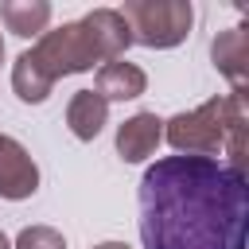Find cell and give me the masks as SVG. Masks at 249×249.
<instances>
[{
	"label": "cell",
	"instance_id": "obj_14",
	"mask_svg": "<svg viewBox=\"0 0 249 249\" xmlns=\"http://www.w3.org/2000/svg\"><path fill=\"white\" fill-rule=\"evenodd\" d=\"M0 62H4V39H0Z\"/></svg>",
	"mask_w": 249,
	"mask_h": 249
},
{
	"label": "cell",
	"instance_id": "obj_11",
	"mask_svg": "<svg viewBox=\"0 0 249 249\" xmlns=\"http://www.w3.org/2000/svg\"><path fill=\"white\" fill-rule=\"evenodd\" d=\"M12 249H66V237L54 226H23L12 241Z\"/></svg>",
	"mask_w": 249,
	"mask_h": 249
},
{
	"label": "cell",
	"instance_id": "obj_7",
	"mask_svg": "<svg viewBox=\"0 0 249 249\" xmlns=\"http://www.w3.org/2000/svg\"><path fill=\"white\" fill-rule=\"evenodd\" d=\"M210 58H214L218 74H226L233 82V89H245V78H249V31L245 27L218 31L214 43H210Z\"/></svg>",
	"mask_w": 249,
	"mask_h": 249
},
{
	"label": "cell",
	"instance_id": "obj_8",
	"mask_svg": "<svg viewBox=\"0 0 249 249\" xmlns=\"http://www.w3.org/2000/svg\"><path fill=\"white\" fill-rule=\"evenodd\" d=\"M144 89H148V74L136 62H121V58L105 62L97 70V86H93V93H101L105 101H132Z\"/></svg>",
	"mask_w": 249,
	"mask_h": 249
},
{
	"label": "cell",
	"instance_id": "obj_10",
	"mask_svg": "<svg viewBox=\"0 0 249 249\" xmlns=\"http://www.w3.org/2000/svg\"><path fill=\"white\" fill-rule=\"evenodd\" d=\"M0 19H4V27L12 31V35H19V39H39L43 31H47V23H51V4L47 0H4L0 4Z\"/></svg>",
	"mask_w": 249,
	"mask_h": 249
},
{
	"label": "cell",
	"instance_id": "obj_6",
	"mask_svg": "<svg viewBox=\"0 0 249 249\" xmlns=\"http://www.w3.org/2000/svg\"><path fill=\"white\" fill-rule=\"evenodd\" d=\"M160 140H163V121L156 113H132L117 128V156L124 163H140L160 148Z\"/></svg>",
	"mask_w": 249,
	"mask_h": 249
},
{
	"label": "cell",
	"instance_id": "obj_12",
	"mask_svg": "<svg viewBox=\"0 0 249 249\" xmlns=\"http://www.w3.org/2000/svg\"><path fill=\"white\" fill-rule=\"evenodd\" d=\"M93 249H132V245H124V241H101V245H93Z\"/></svg>",
	"mask_w": 249,
	"mask_h": 249
},
{
	"label": "cell",
	"instance_id": "obj_2",
	"mask_svg": "<svg viewBox=\"0 0 249 249\" xmlns=\"http://www.w3.org/2000/svg\"><path fill=\"white\" fill-rule=\"evenodd\" d=\"M132 47V31L117 8H93L74 23L43 31L31 51L12 66V89L19 101L39 105L51 97L54 82L66 74H86L97 62H117Z\"/></svg>",
	"mask_w": 249,
	"mask_h": 249
},
{
	"label": "cell",
	"instance_id": "obj_13",
	"mask_svg": "<svg viewBox=\"0 0 249 249\" xmlns=\"http://www.w3.org/2000/svg\"><path fill=\"white\" fill-rule=\"evenodd\" d=\"M0 249H12V241H8V237H4V233H0Z\"/></svg>",
	"mask_w": 249,
	"mask_h": 249
},
{
	"label": "cell",
	"instance_id": "obj_9",
	"mask_svg": "<svg viewBox=\"0 0 249 249\" xmlns=\"http://www.w3.org/2000/svg\"><path fill=\"white\" fill-rule=\"evenodd\" d=\"M105 121H109V101H105L101 93L78 89V93L70 97V105H66V124H70V132H74L78 140H93V136L105 128Z\"/></svg>",
	"mask_w": 249,
	"mask_h": 249
},
{
	"label": "cell",
	"instance_id": "obj_4",
	"mask_svg": "<svg viewBox=\"0 0 249 249\" xmlns=\"http://www.w3.org/2000/svg\"><path fill=\"white\" fill-rule=\"evenodd\" d=\"M117 12L132 31V43H144L156 51L179 47L195 23L191 0H124V8Z\"/></svg>",
	"mask_w": 249,
	"mask_h": 249
},
{
	"label": "cell",
	"instance_id": "obj_3",
	"mask_svg": "<svg viewBox=\"0 0 249 249\" xmlns=\"http://www.w3.org/2000/svg\"><path fill=\"white\" fill-rule=\"evenodd\" d=\"M245 89H230L191 113H175L171 121H163V140L179 156L218 160V152H230V167L245 171Z\"/></svg>",
	"mask_w": 249,
	"mask_h": 249
},
{
	"label": "cell",
	"instance_id": "obj_5",
	"mask_svg": "<svg viewBox=\"0 0 249 249\" xmlns=\"http://www.w3.org/2000/svg\"><path fill=\"white\" fill-rule=\"evenodd\" d=\"M39 191V167L31 160V152L12 140L8 132H0V198H31Z\"/></svg>",
	"mask_w": 249,
	"mask_h": 249
},
{
	"label": "cell",
	"instance_id": "obj_1",
	"mask_svg": "<svg viewBox=\"0 0 249 249\" xmlns=\"http://www.w3.org/2000/svg\"><path fill=\"white\" fill-rule=\"evenodd\" d=\"M144 249H245L249 179L206 156L156 160L136 191Z\"/></svg>",
	"mask_w": 249,
	"mask_h": 249
}]
</instances>
